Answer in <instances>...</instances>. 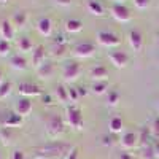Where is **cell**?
I'll return each instance as SVG.
<instances>
[{
  "label": "cell",
  "instance_id": "5bb4252c",
  "mask_svg": "<svg viewBox=\"0 0 159 159\" xmlns=\"http://www.w3.org/2000/svg\"><path fill=\"white\" fill-rule=\"evenodd\" d=\"M89 76L92 81H105L108 76V69L103 67V65H96V67H92L91 72H89Z\"/></svg>",
  "mask_w": 159,
  "mask_h": 159
},
{
  "label": "cell",
  "instance_id": "f6af8a7d",
  "mask_svg": "<svg viewBox=\"0 0 159 159\" xmlns=\"http://www.w3.org/2000/svg\"><path fill=\"white\" fill-rule=\"evenodd\" d=\"M0 40H2V34H0Z\"/></svg>",
  "mask_w": 159,
  "mask_h": 159
},
{
  "label": "cell",
  "instance_id": "cb8c5ba5",
  "mask_svg": "<svg viewBox=\"0 0 159 159\" xmlns=\"http://www.w3.org/2000/svg\"><path fill=\"white\" fill-rule=\"evenodd\" d=\"M18 49L22 51V52H27V51H34V43L29 37H21L18 40Z\"/></svg>",
  "mask_w": 159,
  "mask_h": 159
},
{
  "label": "cell",
  "instance_id": "8fae6325",
  "mask_svg": "<svg viewBox=\"0 0 159 159\" xmlns=\"http://www.w3.org/2000/svg\"><path fill=\"white\" fill-rule=\"evenodd\" d=\"M0 34H2V40L11 42L15 38V25H13V22L8 19L0 21Z\"/></svg>",
  "mask_w": 159,
  "mask_h": 159
},
{
  "label": "cell",
  "instance_id": "ee69618b",
  "mask_svg": "<svg viewBox=\"0 0 159 159\" xmlns=\"http://www.w3.org/2000/svg\"><path fill=\"white\" fill-rule=\"evenodd\" d=\"M113 2H123V0H113Z\"/></svg>",
  "mask_w": 159,
  "mask_h": 159
},
{
  "label": "cell",
  "instance_id": "d4e9b609",
  "mask_svg": "<svg viewBox=\"0 0 159 159\" xmlns=\"http://www.w3.org/2000/svg\"><path fill=\"white\" fill-rule=\"evenodd\" d=\"M108 91H110V86H108L107 81H96L92 84V92H94L96 96H103V94H107Z\"/></svg>",
  "mask_w": 159,
  "mask_h": 159
},
{
  "label": "cell",
  "instance_id": "8d00e7d4",
  "mask_svg": "<svg viewBox=\"0 0 159 159\" xmlns=\"http://www.w3.org/2000/svg\"><path fill=\"white\" fill-rule=\"evenodd\" d=\"M54 2H56L59 7H70L73 0H54Z\"/></svg>",
  "mask_w": 159,
  "mask_h": 159
},
{
  "label": "cell",
  "instance_id": "4dcf8cb0",
  "mask_svg": "<svg viewBox=\"0 0 159 159\" xmlns=\"http://www.w3.org/2000/svg\"><path fill=\"white\" fill-rule=\"evenodd\" d=\"M67 91H69V100H70V102H76V100L80 99V94H78V89H76V88L69 86Z\"/></svg>",
  "mask_w": 159,
  "mask_h": 159
},
{
  "label": "cell",
  "instance_id": "8992f818",
  "mask_svg": "<svg viewBox=\"0 0 159 159\" xmlns=\"http://www.w3.org/2000/svg\"><path fill=\"white\" fill-rule=\"evenodd\" d=\"M111 16L118 21V22H129L132 19V15L127 7L121 5V3H115L111 7Z\"/></svg>",
  "mask_w": 159,
  "mask_h": 159
},
{
  "label": "cell",
  "instance_id": "5b68a950",
  "mask_svg": "<svg viewBox=\"0 0 159 159\" xmlns=\"http://www.w3.org/2000/svg\"><path fill=\"white\" fill-rule=\"evenodd\" d=\"M46 130H48L49 137H57V135H61L62 132H64V121H62V118L57 116V115L49 116L48 121H46Z\"/></svg>",
  "mask_w": 159,
  "mask_h": 159
},
{
  "label": "cell",
  "instance_id": "3957f363",
  "mask_svg": "<svg viewBox=\"0 0 159 159\" xmlns=\"http://www.w3.org/2000/svg\"><path fill=\"white\" fill-rule=\"evenodd\" d=\"M97 42H99V45H102L105 48H115V46L121 45V38L113 32L100 30V32H97Z\"/></svg>",
  "mask_w": 159,
  "mask_h": 159
},
{
  "label": "cell",
  "instance_id": "6da1fadb",
  "mask_svg": "<svg viewBox=\"0 0 159 159\" xmlns=\"http://www.w3.org/2000/svg\"><path fill=\"white\" fill-rule=\"evenodd\" d=\"M73 148L70 147L69 143H64V142H51L45 147L38 148V154L42 153L45 156V159H56V157H64L65 154H70Z\"/></svg>",
  "mask_w": 159,
  "mask_h": 159
},
{
  "label": "cell",
  "instance_id": "f35d334b",
  "mask_svg": "<svg viewBox=\"0 0 159 159\" xmlns=\"http://www.w3.org/2000/svg\"><path fill=\"white\" fill-rule=\"evenodd\" d=\"M102 143H103V145H111V143H113V140H111V137L105 135V137H102Z\"/></svg>",
  "mask_w": 159,
  "mask_h": 159
},
{
  "label": "cell",
  "instance_id": "7a4b0ae2",
  "mask_svg": "<svg viewBox=\"0 0 159 159\" xmlns=\"http://www.w3.org/2000/svg\"><path fill=\"white\" fill-rule=\"evenodd\" d=\"M65 119H67V124L73 129H81L83 127V115H81V110L75 105H70L65 110Z\"/></svg>",
  "mask_w": 159,
  "mask_h": 159
},
{
  "label": "cell",
  "instance_id": "d590c367",
  "mask_svg": "<svg viewBox=\"0 0 159 159\" xmlns=\"http://www.w3.org/2000/svg\"><path fill=\"white\" fill-rule=\"evenodd\" d=\"M42 103L43 105H51L52 103V97L49 94H42Z\"/></svg>",
  "mask_w": 159,
  "mask_h": 159
},
{
  "label": "cell",
  "instance_id": "7c38bea8",
  "mask_svg": "<svg viewBox=\"0 0 159 159\" xmlns=\"http://www.w3.org/2000/svg\"><path fill=\"white\" fill-rule=\"evenodd\" d=\"M15 110H16V113L19 115V116H27L30 111H32V100L29 99V97H21L18 102H16V105H15Z\"/></svg>",
  "mask_w": 159,
  "mask_h": 159
},
{
  "label": "cell",
  "instance_id": "44dd1931",
  "mask_svg": "<svg viewBox=\"0 0 159 159\" xmlns=\"http://www.w3.org/2000/svg\"><path fill=\"white\" fill-rule=\"evenodd\" d=\"M10 65H11L15 70H25V69H27V61H25L24 56L16 54V56H13V57L10 59Z\"/></svg>",
  "mask_w": 159,
  "mask_h": 159
},
{
  "label": "cell",
  "instance_id": "7402d4cb",
  "mask_svg": "<svg viewBox=\"0 0 159 159\" xmlns=\"http://www.w3.org/2000/svg\"><path fill=\"white\" fill-rule=\"evenodd\" d=\"M123 126H124L123 119L119 118V116H113V118L110 119L108 129H110V132H111V134H119V132L123 130Z\"/></svg>",
  "mask_w": 159,
  "mask_h": 159
},
{
  "label": "cell",
  "instance_id": "ba28073f",
  "mask_svg": "<svg viewBox=\"0 0 159 159\" xmlns=\"http://www.w3.org/2000/svg\"><path fill=\"white\" fill-rule=\"evenodd\" d=\"M73 54L80 59H88L96 54V45L92 43H80L73 48Z\"/></svg>",
  "mask_w": 159,
  "mask_h": 159
},
{
  "label": "cell",
  "instance_id": "83f0119b",
  "mask_svg": "<svg viewBox=\"0 0 159 159\" xmlns=\"http://www.w3.org/2000/svg\"><path fill=\"white\" fill-rule=\"evenodd\" d=\"M67 52V45H52L51 48V54L54 57H62Z\"/></svg>",
  "mask_w": 159,
  "mask_h": 159
},
{
  "label": "cell",
  "instance_id": "9c48e42d",
  "mask_svg": "<svg viewBox=\"0 0 159 159\" xmlns=\"http://www.w3.org/2000/svg\"><path fill=\"white\" fill-rule=\"evenodd\" d=\"M108 59H110V62L115 65L116 69H124V67H127V64H129V56L126 54L124 51H111L108 54Z\"/></svg>",
  "mask_w": 159,
  "mask_h": 159
},
{
  "label": "cell",
  "instance_id": "836d02e7",
  "mask_svg": "<svg viewBox=\"0 0 159 159\" xmlns=\"http://www.w3.org/2000/svg\"><path fill=\"white\" fill-rule=\"evenodd\" d=\"M11 159H25V153L22 150H15L11 153Z\"/></svg>",
  "mask_w": 159,
  "mask_h": 159
},
{
  "label": "cell",
  "instance_id": "4fadbf2b",
  "mask_svg": "<svg viewBox=\"0 0 159 159\" xmlns=\"http://www.w3.org/2000/svg\"><path fill=\"white\" fill-rule=\"evenodd\" d=\"M139 140H140V137L135 134V132H126V134L121 137V147L124 150H132V148L137 147Z\"/></svg>",
  "mask_w": 159,
  "mask_h": 159
},
{
  "label": "cell",
  "instance_id": "30bf717a",
  "mask_svg": "<svg viewBox=\"0 0 159 159\" xmlns=\"http://www.w3.org/2000/svg\"><path fill=\"white\" fill-rule=\"evenodd\" d=\"M129 45H130L132 49L137 51V52H140L143 49V35H142L140 30L134 29V30L129 32Z\"/></svg>",
  "mask_w": 159,
  "mask_h": 159
},
{
  "label": "cell",
  "instance_id": "277c9868",
  "mask_svg": "<svg viewBox=\"0 0 159 159\" xmlns=\"http://www.w3.org/2000/svg\"><path fill=\"white\" fill-rule=\"evenodd\" d=\"M81 75V65H80L76 61H72V62H67L64 65V70H62V76L65 81H76Z\"/></svg>",
  "mask_w": 159,
  "mask_h": 159
},
{
  "label": "cell",
  "instance_id": "e0dca14e",
  "mask_svg": "<svg viewBox=\"0 0 159 159\" xmlns=\"http://www.w3.org/2000/svg\"><path fill=\"white\" fill-rule=\"evenodd\" d=\"M3 127H19L22 124V116H19L18 113H8L7 118L2 121Z\"/></svg>",
  "mask_w": 159,
  "mask_h": 159
},
{
  "label": "cell",
  "instance_id": "b9f144b4",
  "mask_svg": "<svg viewBox=\"0 0 159 159\" xmlns=\"http://www.w3.org/2000/svg\"><path fill=\"white\" fill-rule=\"evenodd\" d=\"M154 153H156V156H159V142L154 143Z\"/></svg>",
  "mask_w": 159,
  "mask_h": 159
},
{
  "label": "cell",
  "instance_id": "ac0fdd59",
  "mask_svg": "<svg viewBox=\"0 0 159 159\" xmlns=\"http://www.w3.org/2000/svg\"><path fill=\"white\" fill-rule=\"evenodd\" d=\"M52 73H54V65H52L51 62H45L37 69V75L42 80H49L52 76Z\"/></svg>",
  "mask_w": 159,
  "mask_h": 159
},
{
  "label": "cell",
  "instance_id": "1f68e13d",
  "mask_svg": "<svg viewBox=\"0 0 159 159\" xmlns=\"http://www.w3.org/2000/svg\"><path fill=\"white\" fill-rule=\"evenodd\" d=\"M150 2H151V0H134V5L139 10H145V8L150 7Z\"/></svg>",
  "mask_w": 159,
  "mask_h": 159
},
{
  "label": "cell",
  "instance_id": "f546056e",
  "mask_svg": "<svg viewBox=\"0 0 159 159\" xmlns=\"http://www.w3.org/2000/svg\"><path fill=\"white\" fill-rule=\"evenodd\" d=\"M10 51H11L10 42H7V40H0V56H2V57L8 56Z\"/></svg>",
  "mask_w": 159,
  "mask_h": 159
},
{
  "label": "cell",
  "instance_id": "ffe728a7",
  "mask_svg": "<svg viewBox=\"0 0 159 159\" xmlns=\"http://www.w3.org/2000/svg\"><path fill=\"white\" fill-rule=\"evenodd\" d=\"M65 30L69 34H80L83 30V22L80 19H67L65 21Z\"/></svg>",
  "mask_w": 159,
  "mask_h": 159
},
{
  "label": "cell",
  "instance_id": "74e56055",
  "mask_svg": "<svg viewBox=\"0 0 159 159\" xmlns=\"http://www.w3.org/2000/svg\"><path fill=\"white\" fill-rule=\"evenodd\" d=\"M67 159H80V154H78V148L76 147L70 151V154L67 156Z\"/></svg>",
  "mask_w": 159,
  "mask_h": 159
},
{
  "label": "cell",
  "instance_id": "2e32d148",
  "mask_svg": "<svg viewBox=\"0 0 159 159\" xmlns=\"http://www.w3.org/2000/svg\"><path fill=\"white\" fill-rule=\"evenodd\" d=\"M37 30L43 37H51L52 35V22L49 18H40L37 22Z\"/></svg>",
  "mask_w": 159,
  "mask_h": 159
},
{
  "label": "cell",
  "instance_id": "484cf974",
  "mask_svg": "<svg viewBox=\"0 0 159 159\" xmlns=\"http://www.w3.org/2000/svg\"><path fill=\"white\" fill-rule=\"evenodd\" d=\"M56 97H57V102H61V103L70 102L69 100V91H67V88H65L64 84H59L56 88Z\"/></svg>",
  "mask_w": 159,
  "mask_h": 159
},
{
  "label": "cell",
  "instance_id": "60d3db41",
  "mask_svg": "<svg viewBox=\"0 0 159 159\" xmlns=\"http://www.w3.org/2000/svg\"><path fill=\"white\" fill-rule=\"evenodd\" d=\"M119 159H134V157H132L129 153H123L121 156H119Z\"/></svg>",
  "mask_w": 159,
  "mask_h": 159
},
{
  "label": "cell",
  "instance_id": "f1b7e54d",
  "mask_svg": "<svg viewBox=\"0 0 159 159\" xmlns=\"http://www.w3.org/2000/svg\"><path fill=\"white\" fill-rule=\"evenodd\" d=\"M11 83L10 81H3L2 84H0V99H5L10 92H11Z\"/></svg>",
  "mask_w": 159,
  "mask_h": 159
},
{
  "label": "cell",
  "instance_id": "d6986e66",
  "mask_svg": "<svg viewBox=\"0 0 159 159\" xmlns=\"http://www.w3.org/2000/svg\"><path fill=\"white\" fill-rule=\"evenodd\" d=\"M86 8H88V11L91 13L92 16H103V7H102V3L99 2V0H88V3H86Z\"/></svg>",
  "mask_w": 159,
  "mask_h": 159
},
{
  "label": "cell",
  "instance_id": "4316f807",
  "mask_svg": "<svg viewBox=\"0 0 159 159\" xmlns=\"http://www.w3.org/2000/svg\"><path fill=\"white\" fill-rule=\"evenodd\" d=\"M119 99H121V96H119V92L116 89H110L107 92V105H110V107H115V105H118Z\"/></svg>",
  "mask_w": 159,
  "mask_h": 159
},
{
  "label": "cell",
  "instance_id": "7bdbcfd3",
  "mask_svg": "<svg viewBox=\"0 0 159 159\" xmlns=\"http://www.w3.org/2000/svg\"><path fill=\"white\" fill-rule=\"evenodd\" d=\"M2 83H3V72L0 70V84H2Z\"/></svg>",
  "mask_w": 159,
  "mask_h": 159
},
{
  "label": "cell",
  "instance_id": "52a82bcc",
  "mask_svg": "<svg viewBox=\"0 0 159 159\" xmlns=\"http://www.w3.org/2000/svg\"><path fill=\"white\" fill-rule=\"evenodd\" d=\"M18 91H19V94L22 96V97H35V96H42L43 92H42V89H40L37 84H34V83H29V81H22V83H19V86H18Z\"/></svg>",
  "mask_w": 159,
  "mask_h": 159
},
{
  "label": "cell",
  "instance_id": "603a6c76",
  "mask_svg": "<svg viewBox=\"0 0 159 159\" xmlns=\"http://www.w3.org/2000/svg\"><path fill=\"white\" fill-rule=\"evenodd\" d=\"M11 22H13V25H16V27H24L25 25V22H27V13L25 11H18V13H15V16L11 18Z\"/></svg>",
  "mask_w": 159,
  "mask_h": 159
},
{
  "label": "cell",
  "instance_id": "e575fe53",
  "mask_svg": "<svg viewBox=\"0 0 159 159\" xmlns=\"http://www.w3.org/2000/svg\"><path fill=\"white\" fill-rule=\"evenodd\" d=\"M153 134L154 137H159V116L154 118V121H153Z\"/></svg>",
  "mask_w": 159,
  "mask_h": 159
},
{
  "label": "cell",
  "instance_id": "bcb514c9",
  "mask_svg": "<svg viewBox=\"0 0 159 159\" xmlns=\"http://www.w3.org/2000/svg\"><path fill=\"white\" fill-rule=\"evenodd\" d=\"M0 159H2V153H0Z\"/></svg>",
  "mask_w": 159,
  "mask_h": 159
},
{
  "label": "cell",
  "instance_id": "9a60e30c",
  "mask_svg": "<svg viewBox=\"0 0 159 159\" xmlns=\"http://www.w3.org/2000/svg\"><path fill=\"white\" fill-rule=\"evenodd\" d=\"M45 57H46V51H45V46H42V45H38L34 51H32V65L35 69H38L42 64H45L46 61H45Z\"/></svg>",
  "mask_w": 159,
  "mask_h": 159
},
{
  "label": "cell",
  "instance_id": "ab89813d",
  "mask_svg": "<svg viewBox=\"0 0 159 159\" xmlns=\"http://www.w3.org/2000/svg\"><path fill=\"white\" fill-rule=\"evenodd\" d=\"M76 89H78V94H80V97H84V96L88 94L86 88H76Z\"/></svg>",
  "mask_w": 159,
  "mask_h": 159
},
{
  "label": "cell",
  "instance_id": "d6a6232c",
  "mask_svg": "<svg viewBox=\"0 0 159 159\" xmlns=\"http://www.w3.org/2000/svg\"><path fill=\"white\" fill-rule=\"evenodd\" d=\"M54 45H67V38L64 34H57L54 37Z\"/></svg>",
  "mask_w": 159,
  "mask_h": 159
}]
</instances>
